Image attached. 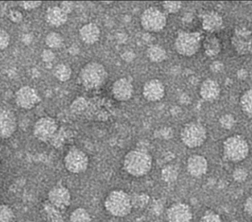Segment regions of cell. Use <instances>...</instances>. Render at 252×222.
Masks as SVG:
<instances>
[{
	"mask_svg": "<svg viewBox=\"0 0 252 222\" xmlns=\"http://www.w3.org/2000/svg\"><path fill=\"white\" fill-rule=\"evenodd\" d=\"M66 170L73 174L85 173L89 167L88 155L82 149L74 148L66 154L64 158Z\"/></svg>",
	"mask_w": 252,
	"mask_h": 222,
	"instance_id": "cell-8",
	"label": "cell"
},
{
	"mask_svg": "<svg viewBox=\"0 0 252 222\" xmlns=\"http://www.w3.org/2000/svg\"><path fill=\"white\" fill-rule=\"evenodd\" d=\"M15 102L20 108L32 110L40 103L41 97L36 89L26 85L16 92Z\"/></svg>",
	"mask_w": 252,
	"mask_h": 222,
	"instance_id": "cell-11",
	"label": "cell"
},
{
	"mask_svg": "<svg viewBox=\"0 0 252 222\" xmlns=\"http://www.w3.org/2000/svg\"><path fill=\"white\" fill-rule=\"evenodd\" d=\"M219 122L222 128L230 130L235 124V118L231 114H224L220 118Z\"/></svg>",
	"mask_w": 252,
	"mask_h": 222,
	"instance_id": "cell-31",
	"label": "cell"
},
{
	"mask_svg": "<svg viewBox=\"0 0 252 222\" xmlns=\"http://www.w3.org/2000/svg\"><path fill=\"white\" fill-rule=\"evenodd\" d=\"M60 7L68 13L73 10V1H63Z\"/></svg>",
	"mask_w": 252,
	"mask_h": 222,
	"instance_id": "cell-42",
	"label": "cell"
},
{
	"mask_svg": "<svg viewBox=\"0 0 252 222\" xmlns=\"http://www.w3.org/2000/svg\"><path fill=\"white\" fill-rule=\"evenodd\" d=\"M134 87L132 82L126 78H120L113 83L112 94L119 102H126L132 97Z\"/></svg>",
	"mask_w": 252,
	"mask_h": 222,
	"instance_id": "cell-16",
	"label": "cell"
},
{
	"mask_svg": "<svg viewBox=\"0 0 252 222\" xmlns=\"http://www.w3.org/2000/svg\"><path fill=\"white\" fill-rule=\"evenodd\" d=\"M183 143L189 148H199L207 139L206 127L200 122L191 121L183 127L181 133Z\"/></svg>",
	"mask_w": 252,
	"mask_h": 222,
	"instance_id": "cell-6",
	"label": "cell"
},
{
	"mask_svg": "<svg viewBox=\"0 0 252 222\" xmlns=\"http://www.w3.org/2000/svg\"><path fill=\"white\" fill-rule=\"evenodd\" d=\"M68 19V13L60 6H54L47 10L45 20L47 23L54 28L63 26Z\"/></svg>",
	"mask_w": 252,
	"mask_h": 222,
	"instance_id": "cell-19",
	"label": "cell"
},
{
	"mask_svg": "<svg viewBox=\"0 0 252 222\" xmlns=\"http://www.w3.org/2000/svg\"><path fill=\"white\" fill-rule=\"evenodd\" d=\"M147 56L152 62L160 63L166 59L167 53L164 47L158 44H154L147 48Z\"/></svg>",
	"mask_w": 252,
	"mask_h": 222,
	"instance_id": "cell-22",
	"label": "cell"
},
{
	"mask_svg": "<svg viewBox=\"0 0 252 222\" xmlns=\"http://www.w3.org/2000/svg\"><path fill=\"white\" fill-rule=\"evenodd\" d=\"M91 214L82 207L75 209L70 216V222H91Z\"/></svg>",
	"mask_w": 252,
	"mask_h": 222,
	"instance_id": "cell-28",
	"label": "cell"
},
{
	"mask_svg": "<svg viewBox=\"0 0 252 222\" xmlns=\"http://www.w3.org/2000/svg\"><path fill=\"white\" fill-rule=\"evenodd\" d=\"M104 207L115 217H126L133 208L132 197L122 189H114L106 197Z\"/></svg>",
	"mask_w": 252,
	"mask_h": 222,
	"instance_id": "cell-2",
	"label": "cell"
},
{
	"mask_svg": "<svg viewBox=\"0 0 252 222\" xmlns=\"http://www.w3.org/2000/svg\"><path fill=\"white\" fill-rule=\"evenodd\" d=\"M249 153V146L246 138L234 135L223 142L224 156L228 161L239 162L243 161Z\"/></svg>",
	"mask_w": 252,
	"mask_h": 222,
	"instance_id": "cell-4",
	"label": "cell"
},
{
	"mask_svg": "<svg viewBox=\"0 0 252 222\" xmlns=\"http://www.w3.org/2000/svg\"><path fill=\"white\" fill-rule=\"evenodd\" d=\"M15 219V214L8 204H2L0 206V222H13Z\"/></svg>",
	"mask_w": 252,
	"mask_h": 222,
	"instance_id": "cell-29",
	"label": "cell"
},
{
	"mask_svg": "<svg viewBox=\"0 0 252 222\" xmlns=\"http://www.w3.org/2000/svg\"><path fill=\"white\" fill-rule=\"evenodd\" d=\"M132 197V196H131ZM132 205L134 207L141 208L145 207L149 202V196L145 194H138L135 195V198L132 197Z\"/></svg>",
	"mask_w": 252,
	"mask_h": 222,
	"instance_id": "cell-32",
	"label": "cell"
},
{
	"mask_svg": "<svg viewBox=\"0 0 252 222\" xmlns=\"http://www.w3.org/2000/svg\"><path fill=\"white\" fill-rule=\"evenodd\" d=\"M201 46V35L198 32L181 31L174 42V47L178 54L183 56H194Z\"/></svg>",
	"mask_w": 252,
	"mask_h": 222,
	"instance_id": "cell-5",
	"label": "cell"
},
{
	"mask_svg": "<svg viewBox=\"0 0 252 222\" xmlns=\"http://www.w3.org/2000/svg\"><path fill=\"white\" fill-rule=\"evenodd\" d=\"M166 217L169 222H191L193 215L188 204L178 202L168 208Z\"/></svg>",
	"mask_w": 252,
	"mask_h": 222,
	"instance_id": "cell-15",
	"label": "cell"
},
{
	"mask_svg": "<svg viewBox=\"0 0 252 222\" xmlns=\"http://www.w3.org/2000/svg\"><path fill=\"white\" fill-rule=\"evenodd\" d=\"M162 6L165 11L168 13H176L182 7V2L180 1H164L162 2Z\"/></svg>",
	"mask_w": 252,
	"mask_h": 222,
	"instance_id": "cell-30",
	"label": "cell"
},
{
	"mask_svg": "<svg viewBox=\"0 0 252 222\" xmlns=\"http://www.w3.org/2000/svg\"><path fill=\"white\" fill-rule=\"evenodd\" d=\"M11 41V37L8 31L4 29L0 30V49L1 50H4L9 45Z\"/></svg>",
	"mask_w": 252,
	"mask_h": 222,
	"instance_id": "cell-33",
	"label": "cell"
},
{
	"mask_svg": "<svg viewBox=\"0 0 252 222\" xmlns=\"http://www.w3.org/2000/svg\"><path fill=\"white\" fill-rule=\"evenodd\" d=\"M205 53L209 57L216 56L221 50V44L219 39L215 37H206L203 41Z\"/></svg>",
	"mask_w": 252,
	"mask_h": 222,
	"instance_id": "cell-23",
	"label": "cell"
},
{
	"mask_svg": "<svg viewBox=\"0 0 252 222\" xmlns=\"http://www.w3.org/2000/svg\"><path fill=\"white\" fill-rule=\"evenodd\" d=\"M166 23V14L158 7H148L141 13V25L149 32H160L164 29Z\"/></svg>",
	"mask_w": 252,
	"mask_h": 222,
	"instance_id": "cell-7",
	"label": "cell"
},
{
	"mask_svg": "<svg viewBox=\"0 0 252 222\" xmlns=\"http://www.w3.org/2000/svg\"><path fill=\"white\" fill-rule=\"evenodd\" d=\"M210 69L214 73L220 72L223 69V64L220 61H215L211 64Z\"/></svg>",
	"mask_w": 252,
	"mask_h": 222,
	"instance_id": "cell-40",
	"label": "cell"
},
{
	"mask_svg": "<svg viewBox=\"0 0 252 222\" xmlns=\"http://www.w3.org/2000/svg\"><path fill=\"white\" fill-rule=\"evenodd\" d=\"M8 17L11 22L14 23H20L23 21V15L20 10H12L8 13Z\"/></svg>",
	"mask_w": 252,
	"mask_h": 222,
	"instance_id": "cell-37",
	"label": "cell"
},
{
	"mask_svg": "<svg viewBox=\"0 0 252 222\" xmlns=\"http://www.w3.org/2000/svg\"><path fill=\"white\" fill-rule=\"evenodd\" d=\"M101 37V30L96 24L90 22L85 24L79 30V37L85 44H95L99 40Z\"/></svg>",
	"mask_w": 252,
	"mask_h": 222,
	"instance_id": "cell-20",
	"label": "cell"
},
{
	"mask_svg": "<svg viewBox=\"0 0 252 222\" xmlns=\"http://www.w3.org/2000/svg\"><path fill=\"white\" fill-rule=\"evenodd\" d=\"M153 167V157L142 149H132L125 155L123 167L125 171L135 178H141L150 173Z\"/></svg>",
	"mask_w": 252,
	"mask_h": 222,
	"instance_id": "cell-1",
	"label": "cell"
},
{
	"mask_svg": "<svg viewBox=\"0 0 252 222\" xmlns=\"http://www.w3.org/2000/svg\"><path fill=\"white\" fill-rule=\"evenodd\" d=\"M248 171L243 167H238L233 172V178L234 181L237 182H243L246 180L248 177Z\"/></svg>",
	"mask_w": 252,
	"mask_h": 222,
	"instance_id": "cell-34",
	"label": "cell"
},
{
	"mask_svg": "<svg viewBox=\"0 0 252 222\" xmlns=\"http://www.w3.org/2000/svg\"><path fill=\"white\" fill-rule=\"evenodd\" d=\"M244 210L248 215L252 216V195L249 196L245 201Z\"/></svg>",
	"mask_w": 252,
	"mask_h": 222,
	"instance_id": "cell-41",
	"label": "cell"
},
{
	"mask_svg": "<svg viewBox=\"0 0 252 222\" xmlns=\"http://www.w3.org/2000/svg\"><path fill=\"white\" fill-rule=\"evenodd\" d=\"M71 68L67 64L60 63L56 65L53 70V74L55 78L62 82L68 81L72 75Z\"/></svg>",
	"mask_w": 252,
	"mask_h": 222,
	"instance_id": "cell-24",
	"label": "cell"
},
{
	"mask_svg": "<svg viewBox=\"0 0 252 222\" xmlns=\"http://www.w3.org/2000/svg\"><path fill=\"white\" fill-rule=\"evenodd\" d=\"M59 130V124L55 118L50 116L42 117L35 122L33 127V136L41 142L51 140Z\"/></svg>",
	"mask_w": 252,
	"mask_h": 222,
	"instance_id": "cell-9",
	"label": "cell"
},
{
	"mask_svg": "<svg viewBox=\"0 0 252 222\" xmlns=\"http://www.w3.org/2000/svg\"><path fill=\"white\" fill-rule=\"evenodd\" d=\"M200 94L206 102H214L220 94V84L215 80L206 78L200 85Z\"/></svg>",
	"mask_w": 252,
	"mask_h": 222,
	"instance_id": "cell-18",
	"label": "cell"
},
{
	"mask_svg": "<svg viewBox=\"0 0 252 222\" xmlns=\"http://www.w3.org/2000/svg\"><path fill=\"white\" fill-rule=\"evenodd\" d=\"M17 129L15 113L9 109H2L0 112V135L3 139L11 138Z\"/></svg>",
	"mask_w": 252,
	"mask_h": 222,
	"instance_id": "cell-13",
	"label": "cell"
},
{
	"mask_svg": "<svg viewBox=\"0 0 252 222\" xmlns=\"http://www.w3.org/2000/svg\"><path fill=\"white\" fill-rule=\"evenodd\" d=\"M187 168L189 173L193 177H201L207 172V159L203 155L194 154L187 160Z\"/></svg>",
	"mask_w": 252,
	"mask_h": 222,
	"instance_id": "cell-17",
	"label": "cell"
},
{
	"mask_svg": "<svg viewBox=\"0 0 252 222\" xmlns=\"http://www.w3.org/2000/svg\"><path fill=\"white\" fill-rule=\"evenodd\" d=\"M18 3L20 7L26 10H35L42 4V1H22Z\"/></svg>",
	"mask_w": 252,
	"mask_h": 222,
	"instance_id": "cell-36",
	"label": "cell"
},
{
	"mask_svg": "<svg viewBox=\"0 0 252 222\" xmlns=\"http://www.w3.org/2000/svg\"><path fill=\"white\" fill-rule=\"evenodd\" d=\"M41 58L45 62H51L55 59V53L51 50L45 49L41 54Z\"/></svg>",
	"mask_w": 252,
	"mask_h": 222,
	"instance_id": "cell-39",
	"label": "cell"
},
{
	"mask_svg": "<svg viewBox=\"0 0 252 222\" xmlns=\"http://www.w3.org/2000/svg\"><path fill=\"white\" fill-rule=\"evenodd\" d=\"M26 222H34V221L29 220V221H26Z\"/></svg>",
	"mask_w": 252,
	"mask_h": 222,
	"instance_id": "cell-44",
	"label": "cell"
},
{
	"mask_svg": "<svg viewBox=\"0 0 252 222\" xmlns=\"http://www.w3.org/2000/svg\"><path fill=\"white\" fill-rule=\"evenodd\" d=\"M223 20L222 16L216 11H209L205 13L202 19V26L208 32H215L222 27Z\"/></svg>",
	"mask_w": 252,
	"mask_h": 222,
	"instance_id": "cell-21",
	"label": "cell"
},
{
	"mask_svg": "<svg viewBox=\"0 0 252 222\" xmlns=\"http://www.w3.org/2000/svg\"><path fill=\"white\" fill-rule=\"evenodd\" d=\"M200 222H222V219L216 213L208 211L202 216Z\"/></svg>",
	"mask_w": 252,
	"mask_h": 222,
	"instance_id": "cell-35",
	"label": "cell"
},
{
	"mask_svg": "<svg viewBox=\"0 0 252 222\" xmlns=\"http://www.w3.org/2000/svg\"><path fill=\"white\" fill-rule=\"evenodd\" d=\"M178 175H179V170L178 167L172 164L165 166L161 170L162 179L167 183H172L176 181Z\"/></svg>",
	"mask_w": 252,
	"mask_h": 222,
	"instance_id": "cell-27",
	"label": "cell"
},
{
	"mask_svg": "<svg viewBox=\"0 0 252 222\" xmlns=\"http://www.w3.org/2000/svg\"><path fill=\"white\" fill-rule=\"evenodd\" d=\"M240 106L245 115L252 118V88L244 92L240 100Z\"/></svg>",
	"mask_w": 252,
	"mask_h": 222,
	"instance_id": "cell-25",
	"label": "cell"
},
{
	"mask_svg": "<svg viewBox=\"0 0 252 222\" xmlns=\"http://www.w3.org/2000/svg\"><path fill=\"white\" fill-rule=\"evenodd\" d=\"M45 44L51 49H58L64 44V37L60 33L51 31L47 34L45 38Z\"/></svg>",
	"mask_w": 252,
	"mask_h": 222,
	"instance_id": "cell-26",
	"label": "cell"
},
{
	"mask_svg": "<svg viewBox=\"0 0 252 222\" xmlns=\"http://www.w3.org/2000/svg\"><path fill=\"white\" fill-rule=\"evenodd\" d=\"M165 93L164 84L158 78L148 80L143 86V96L148 102H159L164 97Z\"/></svg>",
	"mask_w": 252,
	"mask_h": 222,
	"instance_id": "cell-14",
	"label": "cell"
},
{
	"mask_svg": "<svg viewBox=\"0 0 252 222\" xmlns=\"http://www.w3.org/2000/svg\"><path fill=\"white\" fill-rule=\"evenodd\" d=\"M108 78V72L102 64L95 61L88 62L81 70L79 81L85 88H98L101 87Z\"/></svg>",
	"mask_w": 252,
	"mask_h": 222,
	"instance_id": "cell-3",
	"label": "cell"
},
{
	"mask_svg": "<svg viewBox=\"0 0 252 222\" xmlns=\"http://www.w3.org/2000/svg\"><path fill=\"white\" fill-rule=\"evenodd\" d=\"M50 204L57 210H64L70 206L71 194L66 186L57 185L50 189L48 193Z\"/></svg>",
	"mask_w": 252,
	"mask_h": 222,
	"instance_id": "cell-12",
	"label": "cell"
},
{
	"mask_svg": "<svg viewBox=\"0 0 252 222\" xmlns=\"http://www.w3.org/2000/svg\"><path fill=\"white\" fill-rule=\"evenodd\" d=\"M237 75H238L239 78L243 79V78H246V76H247V71H245V70H240V71H238Z\"/></svg>",
	"mask_w": 252,
	"mask_h": 222,
	"instance_id": "cell-43",
	"label": "cell"
},
{
	"mask_svg": "<svg viewBox=\"0 0 252 222\" xmlns=\"http://www.w3.org/2000/svg\"><path fill=\"white\" fill-rule=\"evenodd\" d=\"M231 44L238 54L252 53V31L243 27L236 28L231 37Z\"/></svg>",
	"mask_w": 252,
	"mask_h": 222,
	"instance_id": "cell-10",
	"label": "cell"
},
{
	"mask_svg": "<svg viewBox=\"0 0 252 222\" xmlns=\"http://www.w3.org/2000/svg\"><path fill=\"white\" fill-rule=\"evenodd\" d=\"M85 106H86V102H85V99L79 98V99H76V101L73 102L71 109L72 111H75V112H79V111L84 110Z\"/></svg>",
	"mask_w": 252,
	"mask_h": 222,
	"instance_id": "cell-38",
	"label": "cell"
}]
</instances>
